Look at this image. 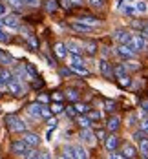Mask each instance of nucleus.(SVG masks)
<instances>
[{
  "instance_id": "6e6552de",
  "label": "nucleus",
  "mask_w": 148,
  "mask_h": 159,
  "mask_svg": "<svg viewBox=\"0 0 148 159\" xmlns=\"http://www.w3.org/2000/svg\"><path fill=\"white\" fill-rule=\"evenodd\" d=\"M132 37H133V35H132L130 31H126V30H117V31L114 33V39L119 44H128L132 40Z\"/></svg>"
},
{
  "instance_id": "ddd939ff",
  "label": "nucleus",
  "mask_w": 148,
  "mask_h": 159,
  "mask_svg": "<svg viewBox=\"0 0 148 159\" xmlns=\"http://www.w3.org/2000/svg\"><path fill=\"white\" fill-rule=\"evenodd\" d=\"M2 24L6 26V28H9V30H16L18 28V18L15 15H6L2 18Z\"/></svg>"
},
{
  "instance_id": "20e7f679",
  "label": "nucleus",
  "mask_w": 148,
  "mask_h": 159,
  "mask_svg": "<svg viewBox=\"0 0 148 159\" xmlns=\"http://www.w3.org/2000/svg\"><path fill=\"white\" fill-rule=\"evenodd\" d=\"M7 92L11 93V95H15V97H24L26 95V90H24V86H22V82L18 79H13V80H9L7 82Z\"/></svg>"
},
{
  "instance_id": "423d86ee",
  "label": "nucleus",
  "mask_w": 148,
  "mask_h": 159,
  "mask_svg": "<svg viewBox=\"0 0 148 159\" xmlns=\"http://www.w3.org/2000/svg\"><path fill=\"white\" fill-rule=\"evenodd\" d=\"M115 53H117L121 59H124V61H130V59H133V55H135V51H133L128 44H119V48L115 49Z\"/></svg>"
},
{
  "instance_id": "f8f14e48",
  "label": "nucleus",
  "mask_w": 148,
  "mask_h": 159,
  "mask_svg": "<svg viewBox=\"0 0 148 159\" xmlns=\"http://www.w3.org/2000/svg\"><path fill=\"white\" fill-rule=\"evenodd\" d=\"M95 134L90 130V128H82V132H81V141H84V143H88V144H93L95 143Z\"/></svg>"
},
{
  "instance_id": "f704fd0d",
  "label": "nucleus",
  "mask_w": 148,
  "mask_h": 159,
  "mask_svg": "<svg viewBox=\"0 0 148 159\" xmlns=\"http://www.w3.org/2000/svg\"><path fill=\"white\" fill-rule=\"evenodd\" d=\"M88 4H90L93 9H101V7H104V0H88Z\"/></svg>"
},
{
  "instance_id": "ea45409f",
  "label": "nucleus",
  "mask_w": 148,
  "mask_h": 159,
  "mask_svg": "<svg viewBox=\"0 0 148 159\" xmlns=\"http://www.w3.org/2000/svg\"><path fill=\"white\" fill-rule=\"evenodd\" d=\"M124 66H126V70H139V64L135 62V61H126V62H124Z\"/></svg>"
},
{
  "instance_id": "6e6d98bb",
  "label": "nucleus",
  "mask_w": 148,
  "mask_h": 159,
  "mask_svg": "<svg viewBox=\"0 0 148 159\" xmlns=\"http://www.w3.org/2000/svg\"><path fill=\"white\" fill-rule=\"evenodd\" d=\"M141 128H143V130H145V132L148 134V119H145V121L141 123Z\"/></svg>"
},
{
  "instance_id": "79ce46f5",
  "label": "nucleus",
  "mask_w": 148,
  "mask_h": 159,
  "mask_svg": "<svg viewBox=\"0 0 148 159\" xmlns=\"http://www.w3.org/2000/svg\"><path fill=\"white\" fill-rule=\"evenodd\" d=\"M95 137H97L99 141H104L106 139V132L104 130H95Z\"/></svg>"
},
{
  "instance_id": "052dcab7",
  "label": "nucleus",
  "mask_w": 148,
  "mask_h": 159,
  "mask_svg": "<svg viewBox=\"0 0 148 159\" xmlns=\"http://www.w3.org/2000/svg\"><path fill=\"white\" fill-rule=\"evenodd\" d=\"M2 59H4V53H2V51H0V62H2Z\"/></svg>"
},
{
  "instance_id": "8fccbe9b",
  "label": "nucleus",
  "mask_w": 148,
  "mask_h": 159,
  "mask_svg": "<svg viewBox=\"0 0 148 159\" xmlns=\"http://www.w3.org/2000/svg\"><path fill=\"white\" fill-rule=\"evenodd\" d=\"M61 6H62L64 9H70V7H71L73 4H71V0H62V2H61Z\"/></svg>"
},
{
  "instance_id": "7c9ffc66",
  "label": "nucleus",
  "mask_w": 148,
  "mask_h": 159,
  "mask_svg": "<svg viewBox=\"0 0 148 159\" xmlns=\"http://www.w3.org/2000/svg\"><path fill=\"white\" fill-rule=\"evenodd\" d=\"M121 11H123L124 15H135V13H137V9H135V4H130V6H124V7H121Z\"/></svg>"
},
{
  "instance_id": "bf43d9fd",
  "label": "nucleus",
  "mask_w": 148,
  "mask_h": 159,
  "mask_svg": "<svg viewBox=\"0 0 148 159\" xmlns=\"http://www.w3.org/2000/svg\"><path fill=\"white\" fill-rule=\"evenodd\" d=\"M48 101V95H40V102H46Z\"/></svg>"
},
{
  "instance_id": "cd10ccee",
  "label": "nucleus",
  "mask_w": 148,
  "mask_h": 159,
  "mask_svg": "<svg viewBox=\"0 0 148 159\" xmlns=\"http://www.w3.org/2000/svg\"><path fill=\"white\" fill-rule=\"evenodd\" d=\"M26 39H28V44H29V48L31 49H38V39L35 37V35H26Z\"/></svg>"
},
{
  "instance_id": "dca6fc26",
  "label": "nucleus",
  "mask_w": 148,
  "mask_h": 159,
  "mask_svg": "<svg viewBox=\"0 0 148 159\" xmlns=\"http://www.w3.org/2000/svg\"><path fill=\"white\" fill-rule=\"evenodd\" d=\"M82 49H84L90 57H93V55L97 53V42H93V40H84V42H82Z\"/></svg>"
},
{
  "instance_id": "7ed1b4c3",
  "label": "nucleus",
  "mask_w": 148,
  "mask_h": 159,
  "mask_svg": "<svg viewBox=\"0 0 148 159\" xmlns=\"http://www.w3.org/2000/svg\"><path fill=\"white\" fill-rule=\"evenodd\" d=\"M70 68H71L75 73H79V75H88V70H86V66L82 62L81 55H73V53H71V57H70Z\"/></svg>"
},
{
  "instance_id": "473e14b6",
  "label": "nucleus",
  "mask_w": 148,
  "mask_h": 159,
  "mask_svg": "<svg viewBox=\"0 0 148 159\" xmlns=\"http://www.w3.org/2000/svg\"><path fill=\"white\" fill-rule=\"evenodd\" d=\"M73 106H75V110H77V113H79V115H81V113H88V110H90L86 104H82V102H77V101H75V104H73Z\"/></svg>"
},
{
  "instance_id": "aec40b11",
  "label": "nucleus",
  "mask_w": 148,
  "mask_h": 159,
  "mask_svg": "<svg viewBox=\"0 0 148 159\" xmlns=\"http://www.w3.org/2000/svg\"><path fill=\"white\" fill-rule=\"evenodd\" d=\"M55 53H57V57L64 59L66 55H68V46H66L64 42H57L55 44Z\"/></svg>"
},
{
  "instance_id": "0eeeda50",
  "label": "nucleus",
  "mask_w": 148,
  "mask_h": 159,
  "mask_svg": "<svg viewBox=\"0 0 148 159\" xmlns=\"http://www.w3.org/2000/svg\"><path fill=\"white\" fill-rule=\"evenodd\" d=\"M22 139L29 144L31 148H35V146L40 144V137H38V134H35V132H22Z\"/></svg>"
},
{
  "instance_id": "c85d7f7f",
  "label": "nucleus",
  "mask_w": 148,
  "mask_h": 159,
  "mask_svg": "<svg viewBox=\"0 0 148 159\" xmlns=\"http://www.w3.org/2000/svg\"><path fill=\"white\" fill-rule=\"evenodd\" d=\"M135 9H137V13H146L148 4L145 2V0H137V2H135Z\"/></svg>"
},
{
  "instance_id": "c03bdc74",
  "label": "nucleus",
  "mask_w": 148,
  "mask_h": 159,
  "mask_svg": "<svg viewBox=\"0 0 148 159\" xmlns=\"http://www.w3.org/2000/svg\"><path fill=\"white\" fill-rule=\"evenodd\" d=\"M66 113H68V115H71V117H73V115H79L73 104H71V106H66Z\"/></svg>"
},
{
  "instance_id": "a211bd4d",
  "label": "nucleus",
  "mask_w": 148,
  "mask_h": 159,
  "mask_svg": "<svg viewBox=\"0 0 148 159\" xmlns=\"http://www.w3.org/2000/svg\"><path fill=\"white\" fill-rule=\"evenodd\" d=\"M121 126V117H117V115H112L110 119H108V123H106V128L110 130V132H117Z\"/></svg>"
},
{
  "instance_id": "2f4dec72",
  "label": "nucleus",
  "mask_w": 148,
  "mask_h": 159,
  "mask_svg": "<svg viewBox=\"0 0 148 159\" xmlns=\"http://www.w3.org/2000/svg\"><path fill=\"white\" fill-rule=\"evenodd\" d=\"M7 4H9L11 7H15L16 11H18V9H22V7L26 6V4H24V0H7Z\"/></svg>"
},
{
  "instance_id": "a878e982",
  "label": "nucleus",
  "mask_w": 148,
  "mask_h": 159,
  "mask_svg": "<svg viewBox=\"0 0 148 159\" xmlns=\"http://www.w3.org/2000/svg\"><path fill=\"white\" fill-rule=\"evenodd\" d=\"M44 4H46V11H48V13H55V11L59 9V4H57V0H46Z\"/></svg>"
},
{
  "instance_id": "de8ad7c7",
  "label": "nucleus",
  "mask_w": 148,
  "mask_h": 159,
  "mask_svg": "<svg viewBox=\"0 0 148 159\" xmlns=\"http://www.w3.org/2000/svg\"><path fill=\"white\" fill-rule=\"evenodd\" d=\"M44 86V82L38 79V77H35V80H33V88H42Z\"/></svg>"
},
{
  "instance_id": "4be33fe9",
  "label": "nucleus",
  "mask_w": 148,
  "mask_h": 159,
  "mask_svg": "<svg viewBox=\"0 0 148 159\" xmlns=\"http://www.w3.org/2000/svg\"><path fill=\"white\" fill-rule=\"evenodd\" d=\"M137 144H139L141 156H143V157H148V137H143L141 141H137Z\"/></svg>"
},
{
  "instance_id": "393cba45",
  "label": "nucleus",
  "mask_w": 148,
  "mask_h": 159,
  "mask_svg": "<svg viewBox=\"0 0 148 159\" xmlns=\"http://www.w3.org/2000/svg\"><path fill=\"white\" fill-rule=\"evenodd\" d=\"M64 95H66V99H70V101H73V102H75V101L79 99V92H77L75 88H68V90L64 92Z\"/></svg>"
},
{
  "instance_id": "f257e3e1",
  "label": "nucleus",
  "mask_w": 148,
  "mask_h": 159,
  "mask_svg": "<svg viewBox=\"0 0 148 159\" xmlns=\"http://www.w3.org/2000/svg\"><path fill=\"white\" fill-rule=\"evenodd\" d=\"M64 154H62V157H75V159H84L88 154H86V150L79 146V144H66L64 150H62Z\"/></svg>"
},
{
  "instance_id": "39448f33",
  "label": "nucleus",
  "mask_w": 148,
  "mask_h": 159,
  "mask_svg": "<svg viewBox=\"0 0 148 159\" xmlns=\"http://www.w3.org/2000/svg\"><path fill=\"white\" fill-rule=\"evenodd\" d=\"M128 46H130L135 53H137V51L146 49V46H148V44H146V37H143L141 33H139V35H133V37H132V40L128 42Z\"/></svg>"
},
{
  "instance_id": "c9c22d12",
  "label": "nucleus",
  "mask_w": 148,
  "mask_h": 159,
  "mask_svg": "<svg viewBox=\"0 0 148 159\" xmlns=\"http://www.w3.org/2000/svg\"><path fill=\"white\" fill-rule=\"evenodd\" d=\"M130 84H132V79L128 77V75H124V77L119 79V86H123V88H128Z\"/></svg>"
},
{
  "instance_id": "4d7b16f0",
  "label": "nucleus",
  "mask_w": 148,
  "mask_h": 159,
  "mask_svg": "<svg viewBox=\"0 0 148 159\" xmlns=\"http://www.w3.org/2000/svg\"><path fill=\"white\" fill-rule=\"evenodd\" d=\"M102 49V55H104V57H108V53H110V48H101Z\"/></svg>"
},
{
  "instance_id": "09e8293b",
  "label": "nucleus",
  "mask_w": 148,
  "mask_h": 159,
  "mask_svg": "<svg viewBox=\"0 0 148 159\" xmlns=\"http://www.w3.org/2000/svg\"><path fill=\"white\" fill-rule=\"evenodd\" d=\"M6 15H7V6L0 4V16H6Z\"/></svg>"
},
{
  "instance_id": "9d476101",
  "label": "nucleus",
  "mask_w": 148,
  "mask_h": 159,
  "mask_svg": "<svg viewBox=\"0 0 148 159\" xmlns=\"http://www.w3.org/2000/svg\"><path fill=\"white\" fill-rule=\"evenodd\" d=\"M99 70H101V73H102V77H106V79H110V77H114V66L108 62V61H101L99 64Z\"/></svg>"
},
{
  "instance_id": "49530a36",
  "label": "nucleus",
  "mask_w": 148,
  "mask_h": 159,
  "mask_svg": "<svg viewBox=\"0 0 148 159\" xmlns=\"http://www.w3.org/2000/svg\"><path fill=\"white\" fill-rule=\"evenodd\" d=\"M130 4H135V0H119V9L124 6H130Z\"/></svg>"
},
{
  "instance_id": "864d4df0",
  "label": "nucleus",
  "mask_w": 148,
  "mask_h": 159,
  "mask_svg": "<svg viewBox=\"0 0 148 159\" xmlns=\"http://www.w3.org/2000/svg\"><path fill=\"white\" fill-rule=\"evenodd\" d=\"M141 110L145 111V113H148V101H143L141 102Z\"/></svg>"
},
{
  "instance_id": "2eb2a0df",
  "label": "nucleus",
  "mask_w": 148,
  "mask_h": 159,
  "mask_svg": "<svg viewBox=\"0 0 148 159\" xmlns=\"http://www.w3.org/2000/svg\"><path fill=\"white\" fill-rule=\"evenodd\" d=\"M121 150H123V156L124 157H137V148L132 143H124Z\"/></svg>"
},
{
  "instance_id": "bb28decb",
  "label": "nucleus",
  "mask_w": 148,
  "mask_h": 159,
  "mask_svg": "<svg viewBox=\"0 0 148 159\" xmlns=\"http://www.w3.org/2000/svg\"><path fill=\"white\" fill-rule=\"evenodd\" d=\"M81 22H86V24H92V26H99V20L95 18V16H90V15H81V18H79Z\"/></svg>"
},
{
  "instance_id": "c756f323",
  "label": "nucleus",
  "mask_w": 148,
  "mask_h": 159,
  "mask_svg": "<svg viewBox=\"0 0 148 159\" xmlns=\"http://www.w3.org/2000/svg\"><path fill=\"white\" fill-rule=\"evenodd\" d=\"M92 121H101V117H102V113L99 110H88V113H86Z\"/></svg>"
},
{
  "instance_id": "72a5a7b5",
  "label": "nucleus",
  "mask_w": 148,
  "mask_h": 159,
  "mask_svg": "<svg viewBox=\"0 0 148 159\" xmlns=\"http://www.w3.org/2000/svg\"><path fill=\"white\" fill-rule=\"evenodd\" d=\"M143 137H148V134L143 130V128H141V130H137V132H133V141H135V143H137V141H141Z\"/></svg>"
},
{
  "instance_id": "6ab92c4d",
  "label": "nucleus",
  "mask_w": 148,
  "mask_h": 159,
  "mask_svg": "<svg viewBox=\"0 0 148 159\" xmlns=\"http://www.w3.org/2000/svg\"><path fill=\"white\" fill-rule=\"evenodd\" d=\"M66 46H68V49H70L73 55H81L82 51H84L82 46H81V44H77L75 40H68V42H66Z\"/></svg>"
},
{
  "instance_id": "13d9d810",
  "label": "nucleus",
  "mask_w": 148,
  "mask_h": 159,
  "mask_svg": "<svg viewBox=\"0 0 148 159\" xmlns=\"http://www.w3.org/2000/svg\"><path fill=\"white\" fill-rule=\"evenodd\" d=\"M71 4H73V6H81L82 0H71Z\"/></svg>"
},
{
  "instance_id": "58836bf2",
  "label": "nucleus",
  "mask_w": 148,
  "mask_h": 159,
  "mask_svg": "<svg viewBox=\"0 0 148 159\" xmlns=\"http://www.w3.org/2000/svg\"><path fill=\"white\" fill-rule=\"evenodd\" d=\"M59 73H61L62 77H71V75H73V70H71V68H61Z\"/></svg>"
},
{
  "instance_id": "3c124183",
  "label": "nucleus",
  "mask_w": 148,
  "mask_h": 159,
  "mask_svg": "<svg viewBox=\"0 0 148 159\" xmlns=\"http://www.w3.org/2000/svg\"><path fill=\"white\" fill-rule=\"evenodd\" d=\"M139 31H141V35H143V37H146V39H148V24H145Z\"/></svg>"
},
{
  "instance_id": "f03ea898",
  "label": "nucleus",
  "mask_w": 148,
  "mask_h": 159,
  "mask_svg": "<svg viewBox=\"0 0 148 159\" xmlns=\"http://www.w3.org/2000/svg\"><path fill=\"white\" fill-rule=\"evenodd\" d=\"M6 126L11 132H26V123L18 115H7L6 117Z\"/></svg>"
},
{
  "instance_id": "4468645a",
  "label": "nucleus",
  "mask_w": 148,
  "mask_h": 159,
  "mask_svg": "<svg viewBox=\"0 0 148 159\" xmlns=\"http://www.w3.org/2000/svg\"><path fill=\"white\" fill-rule=\"evenodd\" d=\"M28 113L35 117V119H38V117H42V104L40 102H33L28 106Z\"/></svg>"
},
{
  "instance_id": "e433bc0d",
  "label": "nucleus",
  "mask_w": 148,
  "mask_h": 159,
  "mask_svg": "<svg viewBox=\"0 0 148 159\" xmlns=\"http://www.w3.org/2000/svg\"><path fill=\"white\" fill-rule=\"evenodd\" d=\"M51 111H53V113H61V111H62V104H61V101H55V102L51 104Z\"/></svg>"
},
{
  "instance_id": "9b49d317",
  "label": "nucleus",
  "mask_w": 148,
  "mask_h": 159,
  "mask_svg": "<svg viewBox=\"0 0 148 159\" xmlns=\"http://www.w3.org/2000/svg\"><path fill=\"white\" fill-rule=\"evenodd\" d=\"M117 146H119V137H117V135H108V137L104 139V148H106L108 152H115Z\"/></svg>"
},
{
  "instance_id": "4c0bfd02",
  "label": "nucleus",
  "mask_w": 148,
  "mask_h": 159,
  "mask_svg": "<svg viewBox=\"0 0 148 159\" xmlns=\"http://www.w3.org/2000/svg\"><path fill=\"white\" fill-rule=\"evenodd\" d=\"M115 101H104V110L106 111H114L115 110Z\"/></svg>"
},
{
  "instance_id": "1a4fd4ad",
  "label": "nucleus",
  "mask_w": 148,
  "mask_h": 159,
  "mask_svg": "<svg viewBox=\"0 0 148 159\" xmlns=\"http://www.w3.org/2000/svg\"><path fill=\"white\" fill-rule=\"evenodd\" d=\"M71 28H73L75 31H79V33H92L95 26L86 24V22H81V20H75V22H71Z\"/></svg>"
},
{
  "instance_id": "37998d69",
  "label": "nucleus",
  "mask_w": 148,
  "mask_h": 159,
  "mask_svg": "<svg viewBox=\"0 0 148 159\" xmlns=\"http://www.w3.org/2000/svg\"><path fill=\"white\" fill-rule=\"evenodd\" d=\"M51 113H53L51 108H48V106H44V104H42V117H46V119H48V117H51Z\"/></svg>"
},
{
  "instance_id": "f3484780",
  "label": "nucleus",
  "mask_w": 148,
  "mask_h": 159,
  "mask_svg": "<svg viewBox=\"0 0 148 159\" xmlns=\"http://www.w3.org/2000/svg\"><path fill=\"white\" fill-rule=\"evenodd\" d=\"M13 79H15V77H13V73H11V71H7L6 68H4V70H0V86H2V88H6V86H7V82H9V80H13Z\"/></svg>"
},
{
  "instance_id": "5fc2aeb1",
  "label": "nucleus",
  "mask_w": 148,
  "mask_h": 159,
  "mask_svg": "<svg viewBox=\"0 0 148 159\" xmlns=\"http://www.w3.org/2000/svg\"><path fill=\"white\" fill-rule=\"evenodd\" d=\"M51 139H53V128H49L46 134V141H51Z\"/></svg>"
},
{
  "instance_id": "5701e85b",
  "label": "nucleus",
  "mask_w": 148,
  "mask_h": 159,
  "mask_svg": "<svg viewBox=\"0 0 148 159\" xmlns=\"http://www.w3.org/2000/svg\"><path fill=\"white\" fill-rule=\"evenodd\" d=\"M114 73L117 79H121V77H124V75H128V70H126V66L124 64H117L114 68Z\"/></svg>"
},
{
  "instance_id": "a18cd8bd",
  "label": "nucleus",
  "mask_w": 148,
  "mask_h": 159,
  "mask_svg": "<svg viewBox=\"0 0 148 159\" xmlns=\"http://www.w3.org/2000/svg\"><path fill=\"white\" fill-rule=\"evenodd\" d=\"M46 125H48L49 128H55L57 126V119H55V117H48V119H46Z\"/></svg>"
},
{
  "instance_id": "412c9836",
  "label": "nucleus",
  "mask_w": 148,
  "mask_h": 159,
  "mask_svg": "<svg viewBox=\"0 0 148 159\" xmlns=\"http://www.w3.org/2000/svg\"><path fill=\"white\" fill-rule=\"evenodd\" d=\"M77 123H79V126H81V128H90V126H92V123H93V121H92V119H90L88 115H84V113H81V115L77 117Z\"/></svg>"
},
{
  "instance_id": "a19ab883",
  "label": "nucleus",
  "mask_w": 148,
  "mask_h": 159,
  "mask_svg": "<svg viewBox=\"0 0 148 159\" xmlns=\"http://www.w3.org/2000/svg\"><path fill=\"white\" fill-rule=\"evenodd\" d=\"M24 4L28 7H37V6H40V0H24Z\"/></svg>"
},
{
  "instance_id": "603ef678",
  "label": "nucleus",
  "mask_w": 148,
  "mask_h": 159,
  "mask_svg": "<svg viewBox=\"0 0 148 159\" xmlns=\"http://www.w3.org/2000/svg\"><path fill=\"white\" fill-rule=\"evenodd\" d=\"M64 97H66V95H62L61 92H55V93H53V99H55V101H62Z\"/></svg>"
},
{
  "instance_id": "b1692460",
  "label": "nucleus",
  "mask_w": 148,
  "mask_h": 159,
  "mask_svg": "<svg viewBox=\"0 0 148 159\" xmlns=\"http://www.w3.org/2000/svg\"><path fill=\"white\" fill-rule=\"evenodd\" d=\"M24 68H26V71L29 73V77H31V79H35V77H38V71H37V66H35V64H31V62H26V64H24Z\"/></svg>"
}]
</instances>
